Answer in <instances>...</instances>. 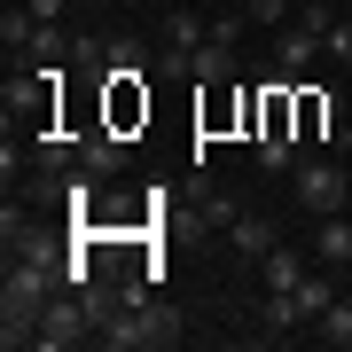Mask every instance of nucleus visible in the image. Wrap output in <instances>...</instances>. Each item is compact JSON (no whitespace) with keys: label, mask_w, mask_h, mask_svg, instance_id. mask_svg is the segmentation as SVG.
Returning a JSON list of instances; mask_svg holds the SVG:
<instances>
[{"label":"nucleus","mask_w":352,"mask_h":352,"mask_svg":"<svg viewBox=\"0 0 352 352\" xmlns=\"http://www.w3.org/2000/svg\"><path fill=\"white\" fill-rule=\"evenodd\" d=\"M289 188H298L305 212H344V204H352V164H344L337 149H314V157H298Z\"/></svg>","instance_id":"f257e3e1"},{"label":"nucleus","mask_w":352,"mask_h":352,"mask_svg":"<svg viewBox=\"0 0 352 352\" xmlns=\"http://www.w3.org/2000/svg\"><path fill=\"white\" fill-rule=\"evenodd\" d=\"M78 337H94V305H87V289H55L47 298V314H39V352H63Z\"/></svg>","instance_id":"f03ea898"},{"label":"nucleus","mask_w":352,"mask_h":352,"mask_svg":"<svg viewBox=\"0 0 352 352\" xmlns=\"http://www.w3.org/2000/svg\"><path fill=\"white\" fill-rule=\"evenodd\" d=\"M321 55H329V39H321L314 24H298V16H289V24L274 32V63H282V78H305V71L321 63Z\"/></svg>","instance_id":"7ed1b4c3"},{"label":"nucleus","mask_w":352,"mask_h":352,"mask_svg":"<svg viewBox=\"0 0 352 352\" xmlns=\"http://www.w3.org/2000/svg\"><path fill=\"white\" fill-rule=\"evenodd\" d=\"M78 164H87L94 180H118V173H126V133H118V126L78 133Z\"/></svg>","instance_id":"20e7f679"},{"label":"nucleus","mask_w":352,"mask_h":352,"mask_svg":"<svg viewBox=\"0 0 352 352\" xmlns=\"http://www.w3.org/2000/svg\"><path fill=\"white\" fill-rule=\"evenodd\" d=\"M314 266H352V219H344V212H321V235H314Z\"/></svg>","instance_id":"39448f33"},{"label":"nucleus","mask_w":352,"mask_h":352,"mask_svg":"<svg viewBox=\"0 0 352 352\" xmlns=\"http://www.w3.org/2000/svg\"><path fill=\"white\" fill-rule=\"evenodd\" d=\"M227 243H235L243 258H266L282 235H274V219H258V212H235V219H227Z\"/></svg>","instance_id":"423d86ee"},{"label":"nucleus","mask_w":352,"mask_h":352,"mask_svg":"<svg viewBox=\"0 0 352 352\" xmlns=\"http://www.w3.org/2000/svg\"><path fill=\"white\" fill-rule=\"evenodd\" d=\"M227 78H235V47L227 39H204L196 47V87H227Z\"/></svg>","instance_id":"0eeeda50"},{"label":"nucleus","mask_w":352,"mask_h":352,"mask_svg":"<svg viewBox=\"0 0 352 352\" xmlns=\"http://www.w3.org/2000/svg\"><path fill=\"white\" fill-rule=\"evenodd\" d=\"M305 274H314V258H298L289 243H274V251H266V289H298Z\"/></svg>","instance_id":"6e6552de"},{"label":"nucleus","mask_w":352,"mask_h":352,"mask_svg":"<svg viewBox=\"0 0 352 352\" xmlns=\"http://www.w3.org/2000/svg\"><path fill=\"white\" fill-rule=\"evenodd\" d=\"M204 39H212V24H204L196 8H180V16H164V47H180V55H196Z\"/></svg>","instance_id":"1a4fd4ad"},{"label":"nucleus","mask_w":352,"mask_h":352,"mask_svg":"<svg viewBox=\"0 0 352 352\" xmlns=\"http://www.w3.org/2000/svg\"><path fill=\"white\" fill-rule=\"evenodd\" d=\"M298 305H305V329H314V321L329 314V305H337V282H321V274H305V282H298Z\"/></svg>","instance_id":"9d476101"},{"label":"nucleus","mask_w":352,"mask_h":352,"mask_svg":"<svg viewBox=\"0 0 352 352\" xmlns=\"http://www.w3.org/2000/svg\"><path fill=\"white\" fill-rule=\"evenodd\" d=\"M24 55H39V63H55V55H71V32L39 16V32H32V47H24Z\"/></svg>","instance_id":"9b49d317"},{"label":"nucleus","mask_w":352,"mask_h":352,"mask_svg":"<svg viewBox=\"0 0 352 352\" xmlns=\"http://www.w3.org/2000/svg\"><path fill=\"white\" fill-rule=\"evenodd\" d=\"M314 337H329V344H352V298H337L329 314L314 321Z\"/></svg>","instance_id":"f8f14e48"},{"label":"nucleus","mask_w":352,"mask_h":352,"mask_svg":"<svg viewBox=\"0 0 352 352\" xmlns=\"http://www.w3.org/2000/svg\"><path fill=\"white\" fill-rule=\"evenodd\" d=\"M243 16H251V24H266V32H282L289 16H298V0H243Z\"/></svg>","instance_id":"ddd939ff"},{"label":"nucleus","mask_w":352,"mask_h":352,"mask_svg":"<svg viewBox=\"0 0 352 352\" xmlns=\"http://www.w3.org/2000/svg\"><path fill=\"white\" fill-rule=\"evenodd\" d=\"M329 63H352V16H337V24H329Z\"/></svg>","instance_id":"4468645a"},{"label":"nucleus","mask_w":352,"mask_h":352,"mask_svg":"<svg viewBox=\"0 0 352 352\" xmlns=\"http://www.w3.org/2000/svg\"><path fill=\"white\" fill-rule=\"evenodd\" d=\"M243 24H251V16H212V39H227V47H243Z\"/></svg>","instance_id":"2eb2a0df"},{"label":"nucleus","mask_w":352,"mask_h":352,"mask_svg":"<svg viewBox=\"0 0 352 352\" xmlns=\"http://www.w3.org/2000/svg\"><path fill=\"white\" fill-rule=\"evenodd\" d=\"M235 212H243L235 196H204V219H212V227H227V219H235Z\"/></svg>","instance_id":"dca6fc26"},{"label":"nucleus","mask_w":352,"mask_h":352,"mask_svg":"<svg viewBox=\"0 0 352 352\" xmlns=\"http://www.w3.org/2000/svg\"><path fill=\"white\" fill-rule=\"evenodd\" d=\"M32 16H47V24H63V8H78V0H24Z\"/></svg>","instance_id":"f3484780"},{"label":"nucleus","mask_w":352,"mask_h":352,"mask_svg":"<svg viewBox=\"0 0 352 352\" xmlns=\"http://www.w3.org/2000/svg\"><path fill=\"white\" fill-rule=\"evenodd\" d=\"M102 8H126V0H102Z\"/></svg>","instance_id":"a211bd4d"},{"label":"nucleus","mask_w":352,"mask_h":352,"mask_svg":"<svg viewBox=\"0 0 352 352\" xmlns=\"http://www.w3.org/2000/svg\"><path fill=\"white\" fill-rule=\"evenodd\" d=\"M196 8H212V0H196Z\"/></svg>","instance_id":"6ab92c4d"},{"label":"nucleus","mask_w":352,"mask_h":352,"mask_svg":"<svg viewBox=\"0 0 352 352\" xmlns=\"http://www.w3.org/2000/svg\"><path fill=\"white\" fill-rule=\"evenodd\" d=\"M344 78H352V63H344Z\"/></svg>","instance_id":"aec40b11"}]
</instances>
